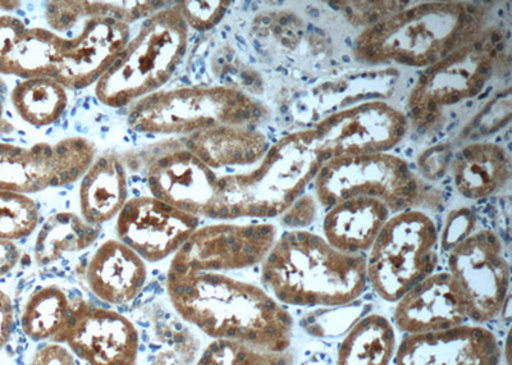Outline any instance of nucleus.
I'll list each match as a JSON object with an SVG mask.
<instances>
[{
    "mask_svg": "<svg viewBox=\"0 0 512 365\" xmlns=\"http://www.w3.org/2000/svg\"><path fill=\"white\" fill-rule=\"evenodd\" d=\"M342 12L347 20L355 26H369L379 24L387 18L397 15L404 11L409 3L402 2H345L340 3Z\"/></svg>",
    "mask_w": 512,
    "mask_h": 365,
    "instance_id": "f704fd0d",
    "label": "nucleus"
},
{
    "mask_svg": "<svg viewBox=\"0 0 512 365\" xmlns=\"http://www.w3.org/2000/svg\"><path fill=\"white\" fill-rule=\"evenodd\" d=\"M172 307L214 341H232L283 353L290 348L294 319L262 287L223 273H200L167 281Z\"/></svg>",
    "mask_w": 512,
    "mask_h": 365,
    "instance_id": "f257e3e1",
    "label": "nucleus"
},
{
    "mask_svg": "<svg viewBox=\"0 0 512 365\" xmlns=\"http://www.w3.org/2000/svg\"><path fill=\"white\" fill-rule=\"evenodd\" d=\"M396 303L395 325L408 335L448 330L469 319L463 291L447 272L432 273Z\"/></svg>",
    "mask_w": 512,
    "mask_h": 365,
    "instance_id": "6ab92c4d",
    "label": "nucleus"
},
{
    "mask_svg": "<svg viewBox=\"0 0 512 365\" xmlns=\"http://www.w3.org/2000/svg\"><path fill=\"white\" fill-rule=\"evenodd\" d=\"M30 365H79L76 362L75 355L70 349L64 348L62 344L52 342V344L41 346L36 350L32 357Z\"/></svg>",
    "mask_w": 512,
    "mask_h": 365,
    "instance_id": "ea45409f",
    "label": "nucleus"
},
{
    "mask_svg": "<svg viewBox=\"0 0 512 365\" xmlns=\"http://www.w3.org/2000/svg\"><path fill=\"white\" fill-rule=\"evenodd\" d=\"M396 353L392 323L381 314H368L346 333L336 365H390Z\"/></svg>",
    "mask_w": 512,
    "mask_h": 365,
    "instance_id": "a878e982",
    "label": "nucleus"
},
{
    "mask_svg": "<svg viewBox=\"0 0 512 365\" xmlns=\"http://www.w3.org/2000/svg\"><path fill=\"white\" fill-rule=\"evenodd\" d=\"M314 181L319 202L328 209L367 196L381 200L396 214L415 205L423 191L409 164L387 153L329 159Z\"/></svg>",
    "mask_w": 512,
    "mask_h": 365,
    "instance_id": "6e6552de",
    "label": "nucleus"
},
{
    "mask_svg": "<svg viewBox=\"0 0 512 365\" xmlns=\"http://www.w3.org/2000/svg\"><path fill=\"white\" fill-rule=\"evenodd\" d=\"M438 231L424 212L406 209L390 217L370 248L368 284L383 300L396 303L436 271Z\"/></svg>",
    "mask_w": 512,
    "mask_h": 365,
    "instance_id": "0eeeda50",
    "label": "nucleus"
},
{
    "mask_svg": "<svg viewBox=\"0 0 512 365\" xmlns=\"http://www.w3.org/2000/svg\"><path fill=\"white\" fill-rule=\"evenodd\" d=\"M67 41L52 30L27 27L15 16H0V73L54 79Z\"/></svg>",
    "mask_w": 512,
    "mask_h": 365,
    "instance_id": "aec40b11",
    "label": "nucleus"
},
{
    "mask_svg": "<svg viewBox=\"0 0 512 365\" xmlns=\"http://www.w3.org/2000/svg\"><path fill=\"white\" fill-rule=\"evenodd\" d=\"M450 157L451 152L447 145H440L429 149L419 159L420 170L429 180L441 179L445 175Z\"/></svg>",
    "mask_w": 512,
    "mask_h": 365,
    "instance_id": "58836bf2",
    "label": "nucleus"
},
{
    "mask_svg": "<svg viewBox=\"0 0 512 365\" xmlns=\"http://www.w3.org/2000/svg\"><path fill=\"white\" fill-rule=\"evenodd\" d=\"M164 2H49L45 6V20L54 33H67L81 21L93 18H113L132 22L146 20L163 8Z\"/></svg>",
    "mask_w": 512,
    "mask_h": 365,
    "instance_id": "bb28decb",
    "label": "nucleus"
},
{
    "mask_svg": "<svg viewBox=\"0 0 512 365\" xmlns=\"http://www.w3.org/2000/svg\"><path fill=\"white\" fill-rule=\"evenodd\" d=\"M265 114L262 104L239 89L184 86L132 104L127 125L139 134L187 136L216 126L258 127Z\"/></svg>",
    "mask_w": 512,
    "mask_h": 365,
    "instance_id": "423d86ee",
    "label": "nucleus"
},
{
    "mask_svg": "<svg viewBox=\"0 0 512 365\" xmlns=\"http://www.w3.org/2000/svg\"><path fill=\"white\" fill-rule=\"evenodd\" d=\"M189 33L173 6L146 18L111 70L95 85L96 98L117 109L157 93L184 61Z\"/></svg>",
    "mask_w": 512,
    "mask_h": 365,
    "instance_id": "39448f33",
    "label": "nucleus"
},
{
    "mask_svg": "<svg viewBox=\"0 0 512 365\" xmlns=\"http://www.w3.org/2000/svg\"><path fill=\"white\" fill-rule=\"evenodd\" d=\"M502 50L501 35L491 30L437 65L428 67L409 99L416 125H432L448 107L482 93L498 66Z\"/></svg>",
    "mask_w": 512,
    "mask_h": 365,
    "instance_id": "1a4fd4ad",
    "label": "nucleus"
},
{
    "mask_svg": "<svg viewBox=\"0 0 512 365\" xmlns=\"http://www.w3.org/2000/svg\"><path fill=\"white\" fill-rule=\"evenodd\" d=\"M300 365H331V362L324 354H314L312 357L305 359Z\"/></svg>",
    "mask_w": 512,
    "mask_h": 365,
    "instance_id": "37998d69",
    "label": "nucleus"
},
{
    "mask_svg": "<svg viewBox=\"0 0 512 365\" xmlns=\"http://www.w3.org/2000/svg\"><path fill=\"white\" fill-rule=\"evenodd\" d=\"M509 154L500 145L475 143L466 146L454 162L457 190L465 198L478 200L497 193L511 179Z\"/></svg>",
    "mask_w": 512,
    "mask_h": 365,
    "instance_id": "393cba45",
    "label": "nucleus"
},
{
    "mask_svg": "<svg viewBox=\"0 0 512 365\" xmlns=\"http://www.w3.org/2000/svg\"><path fill=\"white\" fill-rule=\"evenodd\" d=\"M100 236V227L91 225L72 212L53 214L40 227L35 240V259L39 266H49L64 255L90 248Z\"/></svg>",
    "mask_w": 512,
    "mask_h": 365,
    "instance_id": "cd10ccee",
    "label": "nucleus"
},
{
    "mask_svg": "<svg viewBox=\"0 0 512 365\" xmlns=\"http://www.w3.org/2000/svg\"><path fill=\"white\" fill-rule=\"evenodd\" d=\"M294 357L232 341H213L195 365H294Z\"/></svg>",
    "mask_w": 512,
    "mask_h": 365,
    "instance_id": "7c9ffc66",
    "label": "nucleus"
},
{
    "mask_svg": "<svg viewBox=\"0 0 512 365\" xmlns=\"http://www.w3.org/2000/svg\"><path fill=\"white\" fill-rule=\"evenodd\" d=\"M75 301L61 286L39 287L32 292L22 310V331L34 341L58 342L70 321Z\"/></svg>",
    "mask_w": 512,
    "mask_h": 365,
    "instance_id": "c85d7f7f",
    "label": "nucleus"
},
{
    "mask_svg": "<svg viewBox=\"0 0 512 365\" xmlns=\"http://www.w3.org/2000/svg\"><path fill=\"white\" fill-rule=\"evenodd\" d=\"M408 129L405 114L384 102L359 104L332 114L313 130L320 159L386 153Z\"/></svg>",
    "mask_w": 512,
    "mask_h": 365,
    "instance_id": "ddd939ff",
    "label": "nucleus"
},
{
    "mask_svg": "<svg viewBox=\"0 0 512 365\" xmlns=\"http://www.w3.org/2000/svg\"><path fill=\"white\" fill-rule=\"evenodd\" d=\"M475 216L469 209H460L450 214L447 218L445 230L442 235V249L450 252L457 244L473 234Z\"/></svg>",
    "mask_w": 512,
    "mask_h": 365,
    "instance_id": "e433bc0d",
    "label": "nucleus"
},
{
    "mask_svg": "<svg viewBox=\"0 0 512 365\" xmlns=\"http://www.w3.org/2000/svg\"><path fill=\"white\" fill-rule=\"evenodd\" d=\"M39 219V205L34 199L0 190V240L25 239L38 227Z\"/></svg>",
    "mask_w": 512,
    "mask_h": 365,
    "instance_id": "2f4dec72",
    "label": "nucleus"
},
{
    "mask_svg": "<svg viewBox=\"0 0 512 365\" xmlns=\"http://www.w3.org/2000/svg\"><path fill=\"white\" fill-rule=\"evenodd\" d=\"M127 200L128 173L120 155L95 158L81 180V217L91 225H104L118 216Z\"/></svg>",
    "mask_w": 512,
    "mask_h": 365,
    "instance_id": "b1692460",
    "label": "nucleus"
},
{
    "mask_svg": "<svg viewBox=\"0 0 512 365\" xmlns=\"http://www.w3.org/2000/svg\"><path fill=\"white\" fill-rule=\"evenodd\" d=\"M95 155V145L85 138L31 148L0 144V190L27 195L72 185L89 170Z\"/></svg>",
    "mask_w": 512,
    "mask_h": 365,
    "instance_id": "9b49d317",
    "label": "nucleus"
},
{
    "mask_svg": "<svg viewBox=\"0 0 512 365\" xmlns=\"http://www.w3.org/2000/svg\"><path fill=\"white\" fill-rule=\"evenodd\" d=\"M199 221L200 217L154 196H137L118 213L116 231L118 240L146 263H158L181 249L199 228Z\"/></svg>",
    "mask_w": 512,
    "mask_h": 365,
    "instance_id": "2eb2a0df",
    "label": "nucleus"
},
{
    "mask_svg": "<svg viewBox=\"0 0 512 365\" xmlns=\"http://www.w3.org/2000/svg\"><path fill=\"white\" fill-rule=\"evenodd\" d=\"M495 333L482 326L415 333L401 341L395 365H500Z\"/></svg>",
    "mask_w": 512,
    "mask_h": 365,
    "instance_id": "a211bd4d",
    "label": "nucleus"
},
{
    "mask_svg": "<svg viewBox=\"0 0 512 365\" xmlns=\"http://www.w3.org/2000/svg\"><path fill=\"white\" fill-rule=\"evenodd\" d=\"M256 164L248 172L218 176L205 218L226 222L281 216L315 180L323 162L309 130L281 139Z\"/></svg>",
    "mask_w": 512,
    "mask_h": 365,
    "instance_id": "7ed1b4c3",
    "label": "nucleus"
},
{
    "mask_svg": "<svg viewBox=\"0 0 512 365\" xmlns=\"http://www.w3.org/2000/svg\"><path fill=\"white\" fill-rule=\"evenodd\" d=\"M130 25L113 18H93L68 38L54 80L68 90H82L111 70L130 41Z\"/></svg>",
    "mask_w": 512,
    "mask_h": 365,
    "instance_id": "f3484780",
    "label": "nucleus"
},
{
    "mask_svg": "<svg viewBox=\"0 0 512 365\" xmlns=\"http://www.w3.org/2000/svg\"><path fill=\"white\" fill-rule=\"evenodd\" d=\"M198 346L194 337L181 328L176 335H167L163 349L154 355L149 365H190L195 358Z\"/></svg>",
    "mask_w": 512,
    "mask_h": 365,
    "instance_id": "c9c22d12",
    "label": "nucleus"
},
{
    "mask_svg": "<svg viewBox=\"0 0 512 365\" xmlns=\"http://www.w3.org/2000/svg\"><path fill=\"white\" fill-rule=\"evenodd\" d=\"M57 344L89 365H136L140 335L134 323L116 310L76 300Z\"/></svg>",
    "mask_w": 512,
    "mask_h": 365,
    "instance_id": "4468645a",
    "label": "nucleus"
},
{
    "mask_svg": "<svg viewBox=\"0 0 512 365\" xmlns=\"http://www.w3.org/2000/svg\"><path fill=\"white\" fill-rule=\"evenodd\" d=\"M277 236L272 223H216L196 228L173 257L167 281L254 267L267 258Z\"/></svg>",
    "mask_w": 512,
    "mask_h": 365,
    "instance_id": "9d476101",
    "label": "nucleus"
},
{
    "mask_svg": "<svg viewBox=\"0 0 512 365\" xmlns=\"http://www.w3.org/2000/svg\"><path fill=\"white\" fill-rule=\"evenodd\" d=\"M148 278L146 262L120 240L105 241L86 268V282L103 303L120 307L143 291Z\"/></svg>",
    "mask_w": 512,
    "mask_h": 365,
    "instance_id": "412c9836",
    "label": "nucleus"
},
{
    "mask_svg": "<svg viewBox=\"0 0 512 365\" xmlns=\"http://www.w3.org/2000/svg\"><path fill=\"white\" fill-rule=\"evenodd\" d=\"M365 308L361 304H347L306 314L300 326L314 337H336L351 330L363 318Z\"/></svg>",
    "mask_w": 512,
    "mask_h": 365,
    "instance_id": "473e14b6",
    "label": "nucleus"
},
{
    "mask_svg": "<svg viewBox=\"0 0 512 365\" xmlns=\"http://www.w3.org/2000/svg\"><path fill=\"white\" fill-rule=\"evenodd\" d=\"M262 281L281 304L342 307L367 289V258L342 253L313 232L288 231L264 259Z\"/></svg>",
    "mask_w": 512,
    "mask_h": 365,
    "instance_id": "f03ea898",
    "label": "nucleus"
},
{
    "mask_svg": "<svg viewBox=\"0 0 512 365\" xmlns=\"http://www.w3.org/2000/svg\"><path fill=\"white\" fill-rule=\"evenodd\" d=\"M231 4L224 0H201V2L192 0V2L173 4V8L184 18L189 30L205 33V31L214 29L223 20Z\"/></svg>",
    "mask_w": 512,
    "mask_h": 365,
    "instance_id": "72a5a7b5",
    "label": "nucleus"
},
{
    "mask_svg": "<svg viewBox=\"0 0 512 365\" xmlns=\"http://www.w3.org/2000/svg\"><path fill=\"white\" fill-rule=\"evenodd\" d=\"M483 15L459 2L424 3L368 27L355 43L365 63L432 67L479 39Z\"/></svg>",
    "mask_w": 512,
    "mask_h": 365,
    "instance_id": "20e7f679",
    "label": "nucleus"
},
{
    "mask_svg": "<svg viewBox=\"0 0 512 365\" xmlns=\"http://www.w3.org/2000/svg\"><path fill=\"white\" fill-rule=\"evenodd\" d=\"M145 179L154 198L204 217L216 194L218 176L189 152L180 139H172L160 144L159 152L148 158Z\"/></svg>",
    "mask_w": 512,
    "mask_h": 365,
    "instance_id": "dca6fc26",
    "label": "nucleus"
},
{
    "mask_svg": "<svg viewBox=\"0 0 512 365\" xmlns=\"http://www.w3.org/2000/svg\"><path fill=\"white\" fill-rule=\"evenodd\" d=\"M315 214H317V203L312 196L305 195L303 198L296 200L290 208L283 213V225L301 230L314 221Z\"/></svg>",
    "mask_w": 512,
    "mask_h": 365,
    "instance_id": "4c0bfd02",
    "label": "nucleus"
},
{
    "mask_svg": "<svg viewBox=\"0 0 512 365\" xmlns=\"http://www.w3.org/2000/svg\"><path fill=\"white\" fill-rule=\"evenodd\" d=\"M510 114L511 104L502 111L500 108H495V102L489 104V108L483 113L482 120H480L479 131L482 134H492L510 121Z\"/></svg>",
    "mask_w": 512,
    "mask_h": 365,
    "instance_id": "a19ab883",
    "label": "nucleus"
},
{
    "mask_svg": "<svg viewBox=\"0 0 512 365\" xmlns=\"http://www.w3.org/2000/svg\"><path fill=\"white\" fill-rule=\"evenodd\" d=\"M448 269L463 291L468 318L487 323L504 309L510 289V267L495 232H473L450 250Z\"/></svg>",
    "mask_w": 512,
    "mask_h": 365,
    "instance_id": "f8f14e48",
    "label": "nucleus"
},
{
    "mask_svg": "<svg viewBox=\"0 0 512 365\" xmlns=\"http://www.w3.org/2000/svg\"><path fill=\"white\" fill-rule=\"evenodd\" d=\"M12 102L22 120L35 127H47L61 120L68 107L67 89L50 77L20 82Z\"/></svg>",
    "mask_w": 512,
    "mask_h": 365,
    "instance_id": "c756f323",
    "label": "nucleus"
},
{
    "mask_svg": "<svg viewBox=\"0 0 512 365\" xmlns=\"http://www.w3.org/2000/svg\"><path fill=\"white\" fill-rule=\"evenodd\" d=\"M181 144L212 170L251 166L269 149L267 136L256 127L216 126L182 136Z\"/></svg>",
    "mask_w": 512,
    "mask_h": 365,
    "instance_id": "5701e85b",
    "label": "nucleus"
},
{
    "mask_svg": "<svg viewBox=\"0 0 512 365\" xmlns=\"http://www.w3.org/2000/svg\"><path fill=\"white\" fill-rule=\"evenodd\" d=\"M13 326H15V312L11 299L0 290V350L11 339Z\"/></svg>",
    "mask_w": 512,
    "mask_h": 365,
    "instance_id": "79ce46f5",
    "label": "nucleus"
},
{
    "mask_svg": "<svg viewBox=\"0 0 512 365\" xmlns=\"http://www.w3.org/2000/svg\"><path fill=\"white\" fill-rule=\"evenodd\" d=\"M391 217L381 200L359 196L333 205L324 217V239L342 253L363 255Z\"/></svg>",
    "mask_w": 512,
    "mask_h": 365,
    "instance_id": "4be33fe9",
    "label": "nucleus"
}]
</instances>
